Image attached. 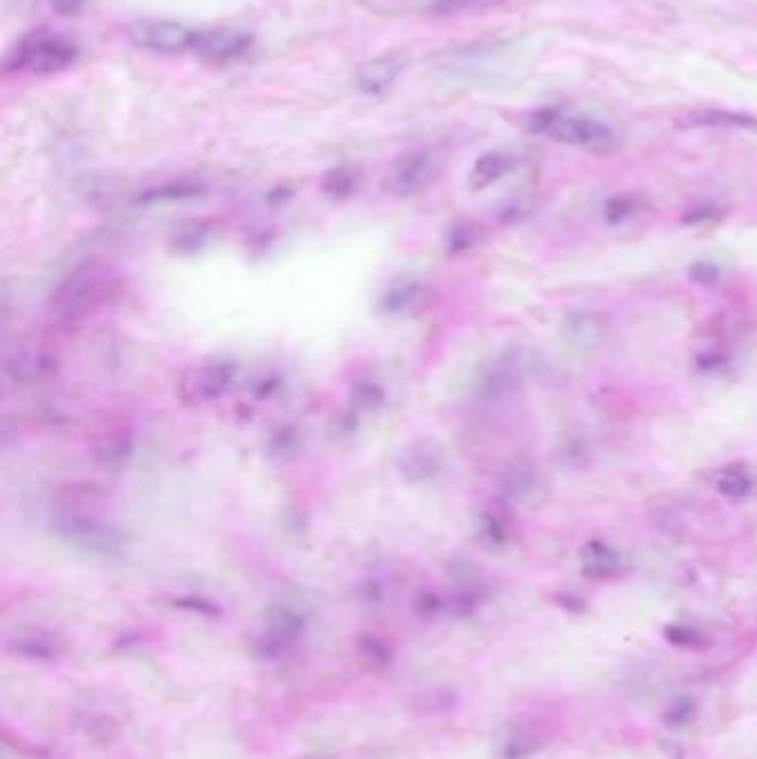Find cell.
I'll return each instance as SVG.
<instances>
[{"label": "cell", "instance_id": "obj_3", "mask_svg": "<svg viewBox=\"0 0 757 759\" xmlns=\"http://www.w3.org/2000/svg\"><path fill=\"white\" fill-rule=\"evenodd\" d=\"M114 293V280L107 271L80 269L67 276L49 300V309L63 320H80L94 313Z\"/></svg>", "mask_w": 757, "mask_h": 759}, {"label": "cell", "instance_id": "obj_24", "mask_svg": "<svg viewBox=\"0 0 757 759\" xmlns=\"http://www.w3.org/2000/svg\"><path fill=\"white\" fill-rule=\"evenodd\" d=\"M480 236H482V231L478 225H473V222H458V225L451 227L447 236V251L449 253L469 251L471 247L478 245Z\"/></svg>", "mask_w": 757, "mask_h": 759}, {"label": "cell", "instance_id": "obj_12", "mask_svg": "<svg viewBox=\"0 0 757 759\" xmlns=\"http://www.w3.org/2000/svg\"><path fill=\"white\" fill-rule=\"evenodd\" d=\"M582 573L593 580H604L622 569V555L613 546L600 540H591L580 551Z\"/></svg>", "mask_w": 757, "mask_h": 759}, {"label": "cell", "instance_id": "obj_26", "mask_svg": "<svg viewBox=\"0 0 757 759\" xmlns=\"http://www.w3.org/2000/svg\"><path fill=\"white\" fill-rule=\"evenodd\" d=\"M664 637L673 644L684 646V649H702V646L706 644L704 635L700 631L691 629V626H678V624L666 626Z\"/></svg>", "mask_w": 757, "mask_h": 759}, {"label": "cell", "instance_id": "obj_10", "mask_svg": "<svg viewBox=\"0 0 757 759\" xmlns=\"http://www.w3.org/2000/svg\"><path fill=\"white\" fill-rule=\"evenodd\" d=\"M251 45H254V36L242 29H209V32H198L194 52L209 63H229L245 56Z\"/></svg>", "mask_w": 757, "mask_h": 759}, {"label": "cell", "instance_id": "obj_16", "mask_svg": "<svg viewBox=\"0 0 757 759\" xmlns=\"http://www.w3.org/2000/svg\"><path fill=\"white\" fill-rule=\"evenodd\" d=\"M516 167V160L513 156L504 154V151H487L482 154L476 163H473V169L469 174V185L471 189H484L504 178L509 171Z\"/></svg>", "mask_w": 757, "mask_h": 759}, {"label": "cell", "instance_id": "obj_7", "mask_svg": "<svg viewBox=\"0 0 757 759\" xmlns=\"http://www.w3.org/2000/svg\"><path fill=\"white\" fill-rule=\"evenodd\" d=\"M436 160L429 151H407L393 160L382 189L396 198H409L425 191L436 178Z\"/></svg>", "mask_w": 757, "mask_h": 759}, {"label": "cell", "instance_id": "obj_20", "mask_svg": "<svg viewBox=\"0 0 757 759\" xmlns=\"http://www.w3.org/2000/svg\"><path fill=\"white\" fill-rule=\"evenodd\" d=\"M420 285L416 280H398L393 282V285L385 291V296H382V309H385L387 313H405L407 309H411L413 305H416L418 298H420Z\"/></svg>", "mask_w": 757, "mask_h": 759}, {"label": "cell", "instance_id": "obj_19", "mask_svg": "<svg viewBox=\"0 0 757 759\" xmlns=\"http://www.w3.org/2000/svg\"><path fill=\"white\" fill-rule=\"evenodd\" d=\"M476 535L487 549H504L511 542V526L496 511H482L476 518Z\"/></svg>", "mask_w": 757, "mask_h": 759}, {"label": "cell", "instance_id": "obj_13", "mask_svg": "<svg viewBox=\"0 0 757 759\" xmlns=\"http://www.w3.org/2000/svg\"><path fill=\"white\" fill-rule=\"evenodd\" d=\"M402 72V65L396 58H376L362 65L356 74V85L362 94H385V91L396 83V78Z\"/></svg>", "mask_w": 757, "mask_h": 759}, {"label": "cell", "instance_id": "obj_25", "mask_svg": "<svg viewBox=\"0 0 757 759\" xmlns=\"http://www.w3.org/2000/svg\"><path fill=\"white\" fill-rule=\"evenodd\" d=\"M507 3V0H433L431 9L440 16L451 14H464V12H476V9H487Z\"/></svg>", "mask_w": 757, "mask_h": 759}, {"label": "cell", "instance_id": "obj_1", "mask_svg": "<svg viewBox=\"0 0 757 759\" xmlns=\"http://www.w3.org/2000/svg\"><path fill=\"white\" fill-rule=\"evenodd\" d=\"M78 58V45L65 34L52 29H36L18 40V45L7 54V72L56 74L72 67Z\"/></svg>", "mask_w": 757, "mask_h": 759}, {"label": "cell", "instance_id": "obj_21", "mask_svg": "<svg viewBox=\"0 0 757 759\" xmlns=\"http://www.w3.org/2000/svg\"><path fill=\"white\" fill-rule=\"evenodd\" d=\"M507 493L511 495L513 500H520V502H529L531 498H536V495H540V482H538V475L533 469L529 467H516L511 469L509 475H507Z\"/></svg>", "mask_w": 757, "mask_h": 759}, {"label": "cell", "instance_id": "obj_4", "mask_svg": "<svg viewBox=\"0 0 757 759\" xmlns=\"http://www.w3.org/2000/svg\"><path fill=\"white\" fill-rule=\"evenodd\" d=\"M527 127L533 134H544L562 145L600 149L613 140V131L589 116H569L558 109H540L531 114Z\"/></svg>", "mask_w": 757, "mask_h": 759}, {"label": "cell", "instance_id": "obj_31", "mask_svg": "<svg viewBox=\"0 0 757 759\" xmlns=\"http://www.w3.org/2000/svg\"><path fill=\"white\" fill-rule=\"evenodd\" d=\"M60 16H76L83 9L85 0H49Z\"/></svg>", "mask_w": 757, "mask_h": 759}, {"label": "cell", "instance_id": "obj_6", "mask_svg": "<svg viewBox=\"0 0 757 759\" xmlns=\"http://www.w3.org/2000/svg\"><path fill=\"white\" fill-rule=\"evenodd\" d=\"M127 38L131 45L147 52L158 54H180L191 49L194 52L198 32L171 20H138L127 29Z\"/></svg>", "mask_w": 757, "mask_h": 759}, {"label": "cell", "instance_id": "obj_23", "mask_svg": "<svg viewBox=\"0 0 757 759\" xmlns=\"http://www.w3.org/2000/svg\"><path fill=\"white\" fill-rule=\"evenodd\" d=\"M382 400H385V391L378 382L373 380H358L351 389V411L353 413H371L376 411Z\"/></svg>", "mask_w": 757, "mask_h": 759}, {"label": "cell", "instance_id": "obj_30", "mask_svg": "<svg viewBox=\"0 0 757 759\" xmlns=\"http://www.w3.org/2000/svg\"><path fill=\"white\" fill-rule=\"evenodd\" d=\"M689 276L695 282H700V285H715V282L720 280V269L709 260H698L691 265Z\"/></svg>", "mask_w": 757, "mask_h": 759}, {"label": "cell", "instance_id": "obj_17", "mask_svg": "<svg viewBox=\"0 0 757 759\" xmlns=\"http://www.w3.org/2000/svg\"><path fill=\"white\" fill-rule=\"evenodd\" d=\"M205 194V185L200 182H191V180H176V182H165L160 187H151L143 194L136 196L138 205H160V202H183L191 200Z\"/></svg>", "mask_w": 757, "mask_h": 759}, {"label": "cell", "instance_id": "obj_15", "mask_svg": "<svg viewBox=\"0 0 757 759\" xmlns=\"http://www.w3.org/2000/svg\"><path fill=\"white\" fill-rule=\"evenodd\" d=\"M682 127H711V129H755L757 120L749 114L726 109H695L680 118Z\"/></svg>", "mask_w": 757, "mask_h": 759}, {"label": "cell", "instance_id": "obj_32", "mask_svg": "<svg viewBox=\"0 0 757 759\" xmlns=\"http://www.w3.org/2000/svg\"><path fill=\"white\" fill-rule=\"evenodd\" d=\"M713 218H718V209L704 207V209H695V211H691V214L684 218V222H686V225H700V222L713 220Z\"/></svg>", "mask_w": 757, "mask_h": 759}, {"label": "cell", "instance_id": "obj_28", "mask_svg": "<svg viewBox=\"0 0 757 759\" xmlns=\"http://www.w3.org/2000/svg\"><path fill=\"white\" fill-rule=\"evenodd\" d=\"M209 240L207 225H189L176 236V247L180 251H198L203 242Z\"/></svg>", "mask_w": 757, "mask_h": 759}, {"label": "cell", "instance_id": "obj_27", "mask_svg": "<svg viewBox=\"0 0 757 759\" xmlns=\"http://www.w3.org/2000/svg\"><path fill=\"white\" fill-rule=\"evenodd\" d=\"M635 207L638 205H635L633 198L615 196L607 200V205H604V218H607V222H611V225H620V222H624L633 214Z\"/></svg>", "mask_w": 757, "mask_h": 759}, {"label": "cell", "instance_id": "obj_22", "mask_svg": "<svg viewBox=\"0 0 757 759\" xmlns=\"http://www.w3.org/2000/svg\"><path fill=\"white\" fill-rule=\"evenodd\" d=\"M715 489H718V493L724 495L726 500L740 502L753 491V482L749 475L740 469H724L718 478H715Z\"/></svg>", "mask_w": 757, "mask_h": 759}, {"label": "cell", "instance_id": "obj_11", "mask_svg": "<svg viewBox=\"0 0 757 759\" xmlns=\"http://www.w3.org/2000/svg\"><path fill=\"white\" fill-rule=\"evenodd\" d=\"M398 469L402 475H405L407 482H413V484L427 482L431 478H436L442 469L440 453L433 449L429 442H416L400 455Z\"/></svg>", "mask_w": 757, "mask_h": 759}, {"label": "cell", "instance_id": "obj_18", "mask_svg": "<svg viewBox=\"0 0 757 759\" xmlns=\"http://www.w3.org/2000/svg\"><path fill=\"white\" fill-rule=\"evenodd\" d=\"M358 185H360V171L351 165H340V167L329 169L320 182L322 194L331 200H347L349 196L356 194Z\"/></svg>", "mask_w": 757, "mask_h": 759}, {"label": "cell", "instance_id": "obj_2", "mask_svg": "<svg viewBox=\"0 0 757 759\" xmlns=\"http://www.w3.org/2000/svg\"><path fill=\"white\" fill-rule=\"evenodd\" d=\"M52 529L65 542L78 546L80 551L100 555V558H116L127 549L125 533L98 515L83 511H60L52 518Z\"/></svg>", "mask_w": 757, "mask_h": 759}, {"label": "cell", "instance_id": "obj_14", "mask_svg": "<svg viewBox=\"0 0 757 759\" xmlns=\"http://www.w3.org/2000/svg\"><path fill=\"white\" fill-rule=\"evenodd\" d=\"M562 336L575 349H593L602 342L604 327L598 316H593V313H587V311H580V313H571V316H567V320H564Z\"/></svg>", "mask_w": 757, "mask_h": 759}, {"label": "cell", "instance_id": "obj_9", "mask_svg": "<svg viewBox=\"0 0 757 759\" xmlns=\"http://www.w3.org/2000/svg\"><path fill=\"white\" fill-rule=\"evenodd\" d=\"M58 369V358L52 351L40 347H25L9 353L3 364V373L14 384H36L49 376H54Z\"/></svg>", "mask_w": 757, "mask_h": 759}, {"label": "cell", "instance_id": "obj_29", "mask_svg": "<svg viewBox=\"0 0 757 759\" xmlns=\"http://www.w3.org/2000/svg\"><path fill=\"white\" fill-rule=\"evenodd\" d=\"M693 715H695V704L689 700V697H682V700L675 702L669 711H666L664 722L673 728H678V726L689 724L693 720Z\"/></svg>", "mask_w": 757, "mask_h": 759}, {"label": "cell", "instance_id": "obj_8", "mask_svg": "<svg viewBox=\"0 0 757 759\" xmlns=\"http://www.w3.org/2000/svg\"><path fill=\"white\" fill-rule=\"evenodd\" d=\"M524 373L516 353H502L500 358L487 362L476 378V393L482 400H504L518 393Z\"/></svg>", "mask_w": 757, "mask_h": 759}, {"label": "cell", "instance_id": "obj_5", "mask_svg": "<svg viewBox=\"0 0 757 759\" xmlns=\"http://www.w3.org/2000/svg\"><path fill=\"white\" fill-rule=\"evenodd\" d=\"M238 376V364L231 360H211L191 367L178 380L180 398L191 404H207L218 400Z\"/></svg>", "mask_w": 757, "mask_h": 759}]
</instances>
